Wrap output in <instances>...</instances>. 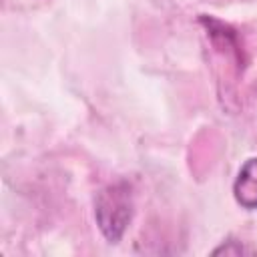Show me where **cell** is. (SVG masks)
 Returning a JSON list of instances; mask_svg holds the SVG:
<instances>
[{
	"mask_svg": "<svg viewBox=\"0 0 257 257\" xmlns=\"http://www.w3.org/2000/svg\"><path fill=\"white\" fill-rule=\"evenodd\" d=\"M235 201L245 209H257V159H247L233 183Z\"/></svg>",
	"mask_w": 257,
	"mask_h": 257,
	"instance_id": "7a4b0ae2",
	"label": "cell"
},
{
	"mask_svg": "<svg viewBox=\"0 0 257 257\" xmlns=\"http://www.w3.org/2000/svg\"><path fill=\"white\" fill-rule=\"evenodd\" d=\"M94 217L106 241H120L133 217V189L126 181H116L100 189L94 201Z\"/></svg>",
	"mask_w": 257,
	"mask_h": 257,
	"instance_id": "6da1fadb",
	"label": "cell"
}]
</instances>
